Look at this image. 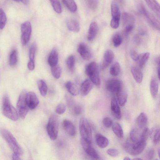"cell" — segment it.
<instances>
[{
	"label": "cell",
	"instance_id": "cell-33",
	"mask_svg": "<svg viewBox=\"0 0 160 160\" xmlns=\"http://www.w3.org/2000/svg\"><path fill=\"white\" fill-rule=\"evenodd\" d=\"M120 71V67L119 63L115 62L111 65L109 69V73L111 75L116 76L119 74Z\"/></svg>",
	"mask_w": 160,
	"mask_h": 160
},
{
	"label": "cell",
	"instance_id": "cell-51",
	"mask_svg": "<svg viewBox=\"0 0 160 160\" xmlns=\"http://www.w3.org/2000/svg\"><path fill=\"white\" fill-rule=\"evenodd\" d=\"M74 113L77 115L80 114L82 112V108L78 105H76L74 108Z\"/></svg>",
	"mask_w": 160,
	"mask_h": 160
},
{
	"label": "cell",
	"instance_id": "cell-48",
	"mask_svg": "<svg viewBox=\"0 0 160 160\" xmlns=\"http://www.w3.org/2000/svg\"><path fill=\"white\" fill-rule=\"evenodd\" d=\"M103 123L107 128H109L112 125L113 122L112 119L109 117H106L103 120Z\"/></svg>",
	"mask_w": 160,
	"mask_h": 160
},
{
	"label": "cell",
	"instance_id": "cell-13",
	"mask_svg": "<svg viewBox=\"0 0 160 160\" xmlns=\"http://www.w3.org/2000/svg\"><path fill=\"white\" fill-rule=\"evenodd\" d=\"M78 52L84 60L88 61L91 59L92 55L91 51L85 43H81L78 48Z\"/></svg>",
	"mask_w": 160,
	"mask_h": 160
},
{
	"label": "cell",
	"instance_id": "cell-41",
	"mask_svg": "<svg viewBox=\"0 0 160 160\" xmlns=\"http://www.w3.org/2000/svg\"><path fill=\"white\" fill-rule=\"evenodd\" d=\"M49 0L51 3L54 10L57 13H61L62 12V9L59 0Z\"/></svg>",
	"mask_w": 160,
	"mask_h": 160
},
{
	"label": "cell",
	"instance_id": "cell-19",
	"mask_svg": "<svg viewBox=\"0 0 160 160\" xmlns=\"http://www.w3.org/2000/svg\"><path fill=\"white\" fill-rule=\"evenodd\" d=\"M104 62L102 66V68H106L113 61L114 58V54L113 51L110 49L107 50L104 55Z\"/></svg>",
	"mask_w": 160,
	"mask_h": 160
},
{
	"label": "cell",
	"instance_id": "cell-16",
	"mask_svg": "<svg viewBox=\"0 0 160 160\" xmlns=\"http://www.w3.org/2000/svg\"><path fill=\"white\" fill-rule=\"evenodd\" d=\"M63 126L65 130L69 135L73 136L75 135V127L71 121L67 119L64 120L63 122Z\"/></svg>",
	"mask_w": 160,
	"mask_h": 160
},
{
	"label": "cell",
	"instance_id": "cell-20",
	"mask_svg": "<svg viewBox=\"0 0 160 160\" xmlns=\"http://www.w3.org/2000/svg\"><path fill=\"white\" fill-rule=\"evenodd\" d=\"M112 20L119 21L121 16V12L118 4L112 2L111 6Z\"/></svg>",
	"mask_w": 160,
	"mask_h": 160
},
{
	"label": "cell",
	"instance_id": "cell-56",
	"mask_svg": "<svg viewBox=\"0 0 160 160\" xmlns=\"http://www.w3.org/2000/svg\"><path fill=\"white\" fill-rule=\"evenodd\" d=\"M159 66V65L158 66V67L157 68V73L159 79L160 76V68Z\"/></svg>",
	"mask_w": 160,
	"mask_h": 160
},
{
	"label": "cell",
	"instance_id": "cell-30",
	"mask_svg": "<svg viewBox=\"0 0 160 160\" xmlns=\"http://www.w3.org/2000/svg\"><path fill=\"white\" fill-rule=\"evenodd\" d=\"M148 118L146 114L143 112L141 113L138 117L137 121L138 127L140 128H144L147 123Z\"/></svg>",
	"mask_w": 160,
	"mask_h": 160
},
{
	"label": "cell",
	"instance_id": "cell-3",
	"mask_svg": "<svg viewBox=\"0 0 160 160\" xmlns=\"http://www.w3.org/2000/svg\"><path fill=\"white\" fill-rule=\"evenodd\" d=\"M2 112L3 114L8 118L14 121L18 120L17 112L11 104L7 95H5L3 98Z\"/></svg>",
	"mask_w": 160,
	"mask_h": 160
},
{
	"label": "cell",
	"instance_id": "cell-25",
	"mask_svg": "<svg viewBox=\"0 0 160 160\" xmlns=\"http://www.w3.org/2000/svg\"><path fill=\"white\" fill-rule=\"evenodd\" d=\"M149 137L155 144H157L160 141V129L157 127H154L150 130Z\"/></svg>",
	"mask_w": 160,
	"mask_h": 160
},
{
	"label": "cell",
	"instance_id": "cell-32",
	"mask_svg": "<svg viewBox=\"0 0 160 160\" xmlns=\"http://www.w3.org/2000/svg\"><path fill=\"white\" fill-rule=\"evenodd\" d=\"M62 1L71 12H74L77 10V6L74 0H62Z\"/></svg>",
	"mask_w": 160,
	"mask_h": 160
},
{
	"label": "cell",
	"instance_id": "cell-60",
	"mask_svg": "<svg viewBox=\"0 0 160 160\" xmlns=\"http://www.w3.org/2000/svg\"><path fill=\"white\" fill-rule=\"evenodd\" d=\"M17 2H19V1H20V0H13Z\"/></svg>",
	"mask_w": 160,
	"mask_h": 160
},
{
	"label": "cell",
	"instance_id": "cell-43",
	"mask_svg": "<svg viewBox=\"0 0 160 160\" xmlns=\"http://www.w3.org/2000/svg\"><path fill=\"white\" fill-rule=\"evenodd\" d=\"M36 49L35 43H33L30 46L29 51V56L30 61L34 62V59Z\"/></svg>",
	"mask_w": 160,
	"mask_h": 160
},
{
	"label": "cell",
	"instance_id": "cell-31",
	"mask_svg": "<svg viewBox=\"0 0 160 160\" xmlns=\"http://www.w3.org/2000/svg\"><path fill=\"white\" fill-rule=\"evenodd\" d=\"M112 130L114 134L119 138L123 136V132L121 125L117 122H114L112 125Z\"/></svg>",
	"mask_w": 160,
	"mask_h": 160
},
{
	"label": "cell",
	"instance_id": "cell-36",
	"mask_svg": "<svg viewBox=\"0 0 160 160\" xmlns=\"http://www.w3.org/2000/svg\"><path fill=\"white\" fill-rule=\"evenodd\" d=\"M141 134L137 129L135 128L132 129L130 133V137L131 140L133 142H138L140 140Z\"/></svg>",
	"mask_w": 160,
	"mask_h": 160
},
{
	"label": "cell",
	"instance_id": "cell-58",
	"mask_svg": "<svg viewBox=\"0 0 160 160\" xmlns=\"http://www.w3.org/2000/svg\"><path fill=\"white\" fill-rule=\"evenodd\" d=\"M133 160H142V159L141 158H134L133 159Z\"/></svg>",
	"mask_w": 160,
	"mask_h": 160
},
{
	"label": "cell",
	"instance_id": "cell-53",
	"mask_svg": "<svg viewBox=\"0 0 160 160\" xmlns=\"http://www.w3.org/2000/svg\"><path fill=\"white\" fill-rule=\"evenodd\" d=\"M134 41L137 44H139L141 42V38L138 35H135L133 38Z\"/></svg>",
	"mask_w": 160,
	"mask_h": 160
},
{
	"label": "cell",
	"instance_id": "cell-21",
	"mask_svg": "<svg viewBox=\"0 0 160 160\" xmlns=\"http://www.w3.org/2000/svg\"><path fill=\"white\" fill-rule=\"evenodd\" d=\"M98 26L95 22H92L89 26L87 38L89 41L93 40L96 36L98 32Z\"/></svg>",
	"mask_w": 160,
	"mask_h": 160
},
{
	"label": "cell",
	"instance_id": "cell-5",
	"mask_svg": "<svg viewBox=\"0 0 160 160\" xmlns=\"http://www.w3.org/2000/svg\"><path fill=\"white\" fill-rule=\"evenodd\" d=\"M147 142L140 140L138 142L131 143L127 142L123 145V148L128 154L133 156L139 155L145 148Z\"/></svg>",
	"mask_w": 160,
	"mask_h": 160
},
{
	"label": "cell",
	"instance_id": "cell-24",
	"mask_svg": "<svg viewBox=\"0 0 160 160\" xmlns=\"http://www.w3.org/2000/svg\"><path fill=\"white\" fill-rule=\"evenodd\" d=\"M148 7L160 17V5L156 0H144Z\"/></svg>",
	"mask_w": 160,
	"mask_h": 160
},
{
	"label": "cell",
	"instance_id": "cell-9",
	"mask_svg": "<svg viewBox=\"0 0 160 160\" xmlns=\"http://www.w3.org/2000/svg\"><path fill=\"white\" fill-rule=\"evenodd\" d=\"M21 42L22 46H25L29 41L32 32L30 22L27 21L22 23L21 26Z\"/></svg>",
	"mask_w": 160,
	"mask_h": 160
},
{
	"label": "cell",
	"instance_id": "cell-40",
	"mask_svg": "<svg viewBox=\"0 0 160 160\" xmlns=\"http://www.w3.org/2000/svg\"><path fill=\"white\" fill-rule=\"evenodd\" d=\"M7 20V17L5 12L2 8H0V30L4 28Z\"/></svg>",
	"mask_w": 160,
	"mask_h": 160
},
{
	"label": "cell",
	"instance_id": "cell-18",
	"mask_svg": "<svg viewBox=\"0 0 160 160\" xmlns=\"http://www.w3.org/2000/svg\"><path fill=\"white\" fill-rule=\"evenodd\" d=\"M122 24L125 27L130 26H134L135 18L132 14L127 12H124L122 15Z\"/></svg>",
	"mask_w": 160,
	"mask_h": 160
},
{
	"label": "cell",
	"instance_id": "cell-8",
	"mask_svg": "<svg viewBox=\"0 0 160 160\" xmlns=\"http://www.w3.org/2000/svg\"><path fill=\"white\" fill-rule=\"evenodd\" d=\"M138 10L142 14L145 16L150 24L156 29L159 30L160 24L159 21L151 13L148 11L142 4L138 6Z\"/></svg>",
	"mask_w": 160,
	"mask_h": 160
},
{
	"label": "cell",
	"instance_id": "cell-14",
	"mask_svg": "<svg viewBox=\"0 0 160 160\" xmlns=\"http://www.w3.org/2000/svg\"><path fill=\"white\" fill-rule=\"evenodd\" d=\"M111 109L113 116L118 119L122 117V113L120 108L116 97H113L111 100Z\"/></svg>",
	"mask_w": 160,
	"mask_h": 160
},
{
	"label": "cell",
	"instance_id": "cell-1",
	"mask_svg": "<svg viewBox=\"0 0 160 160\" xmlns=\"http://www.w3.org/2000/svg\"><path fill=\"white\" fill-rule=\"evenodd\" d=\"M1 133L14 153L21 156L22 153V150L13 135L6 129H2Z\"/></svg>",
	"mask_w": 160,
	"mask_h": 160
},
{
	"label": "cell",
	"instance_id": "cell-35",
	"mask_svg": "<svg viewBox=\"0 0 160 160\" xmlns=\"http://www.w3.org/2000/svg\"><path fill=\"white\" fill-rule=\"evenodd\" d=\"M38 86L41 95L43 97L45 96L48 89L45 82L42 80H39L38 81Z\"/></svg>",
	"mask_w": 160,
	"mask_h": 160
},
{
	"label": "cell",
	"instance_id": "cell-22",
	"mask_svg": "<svg viewBox=\"0 0 160 160\" xmlns=\"http://www.w3.org/2000/svg\"><path fill=\"white\" fill-rule=\"evenodd\" d=\"M58 54L57 49L53 48L50 53L48 58V62L51 67L57 65L58 62Z\"/></svg>",
	"mask_w": 160,
	"mask_h": 160
},
{
	"label": "cell",
	"instance_id": "cell-49",
	"mask_svg": "<svg viewBox=\"0 0 160 160\" xmlns=\"http://www.w3.org/2000/svg\"><path fill=\"white\" fill-rule=\"evenodd\" d=\"M130 53L132 58L134 61H137L138 60L139 54H138L135 50H131Z\"/></svg>",
	"mask_w": 160,
	"mask_h": 160
},
{
	"label": "cell",
	"instance_id": "cell-28",
	"mask_svg": "<svg viewBox=\"0 0 160 160\" xmlns=\"http://www.w3.org/2000/svg\"><path fill=\"white\" fill-rule=\"evenodd\" d=\"M117 100L118 104L121 106H124L127 100V94L122 89L116 93Z\"/></svg>",
	"mask_w": 160,
	"mask_h": 160
},
{
	"label": "cell",
	"instance_id": "cell-27",
	"mask_svg": "<svg viewBox=\"0 0 160 160\" xmlns=\"http://www.w3.org/2000/svg\"><path fill=\"white\" fill-rule=\"evenodd\" d=\"M131 71L136 82L138 83H141L142 81L143 75L140 70L137 67L132 66L131 68Z\"/></svg>",
	"mask_w": 160,
	"mask_h": 160
},
{
	"label": "cell",
	"instance_id": "cell-59",
	"mask_svg": "<svg viewBox=\"0 0 160 160\" xmlns=\"http://www.w3.org/2000/svg\"><path fill=\"white\" fill-rule=\"evenodd\" d=\"M158 152L159 157H159H160V149H158Z\"/></svg>",
	"mask_w": 160,
	"mask_h": 160
},
{
	"label": "cell",
	"instance_id": "cell-47",
	"mask_svg": "<svg viewBox=\"0 0 160 160\" xmlns=\"http://www.w3.org/2000/svg\"><path fill=\"white\" fill-rule=\"evenodd\" d=\"M107 152L109 155L114 157L118 156L119 154V151L117 149L112 148L108 149Z\"/></svg>",
	"mask_w": 160,
	"mask_h": 160
},
{
	"label": "cell",
	"instance_id": "cell-57",
	"mask_svg": "<svg viewBox=\"0 0 160 160\" xmlns=\"http://www.w3.org/2000/svg\"><path fill=\"white\" fill-rule=\"evenodd\" d=\"M131 159L128 156H126L124 157L123 159L124 160H130Z\"/></svg>",
	"mask_w": 160,
	"mask_h": 160
},
{
	"label": "cell",
	"instance_id": "cell-11",
	"mask_svg": "<svg viewBox=\"0 0 160 160\" xmlns=\"http://www.w3.org/2000/svg\"><path fill=\"white\" fill-rule=\"evenodd\" d=\"M106 87L107 89L110 92L116 93L122 89L121 82L116 78H112L106 82Z\"/></svg>",
	"mask_w": 160,
	"mask_h": 160
},
{
	"label": "cell",
	"instance_id": "cell-29",
	"mask_svg": "<svg viewBox=\"0 0 160 160\" xmlns=\"http://www.w3.org/2000/svg\"><path fill=\"white\" fill-rule=\"evenodd\" d=\"M65 86L68 91L72 95L76 96L79 94L80 90L78 87L71 81L67 82Z\"/></svg>",
	"mask_w": 160,
	"mask_h": 160
},
{
	"label": "cell",
	"instance_id": "cell-23",
	"mask_svg": "<svg viewBox=\"0 0 160 160\" xmlns=\"http://www.w3.org/2000/svg\"><path fill=\"white\" fill-rule=\"evenodd\" d=\"M96 141L97 145L101 148H105L109 143L108 139L100 133H97L96 135Z\"/></svg>",
	"mask_w": 160,
	"mask_h": 160
},
{
	"label": "cell",
	"instance_id": "cell-46",
	"mask_svg": "<svg viewBox=\"0 0 160 160\" xmlns=\"http://www.w3.org/2000/svg\"><path fill=\"white\" fill-rule=\"evenodd\" d=\"M98 4V0H89L88 2L89 7L92 10H95L97 8Z\"/></svg>",
	"mask_w": 160,
	"mask_h": 160
},
{
	"label": "cell",
	"instance_id": "cell-54",
	"mask_svg": "<svg viewBox=\"0 0 160 160\" xmlns=\"http://www.w3.org/2000/svg\"><path fill=\"white\" fill-rule=\"evenodd\" d=\"M20 156L13 153L12 155V159L13 160H19L21 159L20 158Z\"/></svg>",
	"mask_w": 160,
	"mask_h": 160
},
{
	"label": "cell",
	"instance_id": "cell-6",
	"mask_svg": "<svg viewBox=\"0 0 160 160\" xmlns=\"http://www.w3.org/2000/svg\"><path fill=\"white\" fill-rule=\"evenodd\" d=\"M79 128L81 138L92 142V134L90 125L85 118H81L79 121Z\"/></svg>",
	"mask_w": 160,
	"mask_h": 160
},
{
	"label": "cell",
	"instance_id": "cell-37",
	"mask_svg": "<svg viewBox=\"0 0 160 160\" xmlns=\"http://www.w3.org/2000/svg\"><path fill=\"white\" fill-rule=\"evenodd\" d=\"M17 52L16 50H13L9 57V64L11 66L15 65L18 61Z\"/></svg>",
	"mask_w": 160,
	"mask_h": 160
},
{
	"label": "cell",
	"instance_id": "cell-38",
	"mask_svg": "<svg viewBox=\"0 0 160 160\" xmlns=\"http://www.w3.org/2000/svg\"><path fill=\"white\" fill-rule=\"evenodd\" d=\"M66 64L69 70L72 72H73L75 65V60L73 56L71 55L68 58Z\"/></svg>",
	"mask_w": 160,
	"mask_h": 160
},
{
	"label": "cell",
	"instance_id": "cell-26",
	"mask_svg": "<svg viewBox=\"0 0 160 160\" xmlns=\"http://www.w3.org/2000/svg\"><path fill=\"white\" fill-rule=\"evenodd\" d=\"M158 90V82L157 78L153 77L150 84V91L152 96L155 98L157 96Z\"/></svg>",
	"mask_w": 160,
	"mask_h": 160
},
{
	"label": "cell",
	"instance_id": "cell-2",
	"mask_svg": "<svg viewBox=\"0 0 160 160\" xmlns=\"http://www.w3.org/2000/svg\"><path fill=\"white\" fill-rule=\"evenodd\" d=\"M85 72L93 84L97 87L99 88L101 80L97 64L95 62H92L88 64L86 67Z\"/></svg>",
	"mask_w": 160,
	"mask_h": 160
},
{
	"label": "cell",
	"instance_id": "cell-7",
	"mask_svg": "<svg viewBox=\"0 0 160 160\" xmlns=\"http://www.w3.org/2000/svg\"><path fill=\"white\" fill-rule=\"evenodd\" d=\"M27 92L23 90L21 92L17 103V109L19 116L22 119L24 118L28 111V107L26 101V97Z\"/></svg>",
	"mask_w": 160,
	"mask_h": 160
},
{
	"label": "cell",
	"instance_id": "cell-45",
	"mask_svg": "<svg viewBox=\"0 0 160 160\" xmlns=\"http://www.w3.org/2000/svg\"><path fill=\"white\" fill-rule=\"evenodd\" d=\"M66 109L65 105L63 103H60L57 106L55 112L58 114H62L65 112Z\"/></svg>",
	"mask_w": 160,
	"mask_h": 160
},
{
	"label": "cell",
	"instance_id": "cell-39",
	"mask_svg": "<svg viewBox=\"0 0 160 160\" xmlns=\"http://www.w3.org/2000/svg\"><path fill=\"white\" fill-rule=\"evenodd\" d=\"M51 71L52 75L56 79H58L61 77L62 70L61 67L58 65L52 67Z\"/></svg>",
	"mask_w": 160,
	"mask_h": 160
},
{
	"label": "cell",
	"instance_id": "cell-50",
	"mask_svg": "<svg viewBox=\"0 0 160 160\" xmlns=\"http://www.w3.org/2000/svg\"><path fill=\"white\" fill-rule=\"evenodd\" d=\"M154 156V150L152 148H150L146 154V157L147 159H152Z\"/></svg>",
	"mask_w": 160,
	"mask_h": 160
},
{
	"label": "cell",
	"instance_id": "cell-4",
	"mask_svg": "<svg viewBox=\"0 0 160 160\" xmlns=\"http://www.w3.org/2000/svg\"><path fill=\"white\" fill-rule=\"evenodd\" d=\"M59 121L58 116L55 114H52L49 117L47 126V130L50 139L55 140L58 134Z\"/></svg>",
	"mask_w": 160,
	"mask_h": 160
},
{
	"label": "cell",
	"instance_id": "cell-52",
	"mask_svg": "<svg viewBox=\"0 0 160 160\" xmlns=\"http://www.w3.org/2000/svg\"><path fill=\"white\" fill-rule=\"evenodd\" d=\"M28 67L30 70H33L35 67L34 62L29 61L28 64Z\"/></svg>",
	"mask_w": 160,
	"mask_h": 160
},
{
	"label": "cell",
	"instance_id": "cell-55",
	"mask_svg": "<svg viewBox=\"0 0 160 160\" xmlns=\"http://www.w3.org/2000/svg\"><path fill=\"white\" fill-rule=\"evenodd\" d=\"M24 4L27 5L29 2V0H20Z\"/></svg>",
	"mask_w": 160,
	"mask_h": 160
},
{
	"label": "cell",
	"instance_id": "cell-12",
	"mask_svg": "<svg viewBox=\"0 0 160 160\" xmlns=\"http://www.w3.org/2000/svg\"><path fill=\"white\" fill-rule=\"evenodd\" d=\"M26 101L28 108L32 110L35 108L39 103V101L36 95L32 92L27 93Z\"/></svg>",
	"mask_w": 160,
	"mask_h": 160
},
{
	"label": "cell",
	"instance_id": "cell-34",
	"mask_svg": "<svg viewBox=\"0 0 160 160\" xmlns=\"http://www.w3.org/2000/svg\"><path fill=\"white\" fill-rule=\"evenodd\" d=\"M150 53L148 52L139 54L138 61L140 68H142L144 66L148 59Z\"/></svg>",
	"mask_w": 160,
	"mask_h": 160
},
{
	"label": "cell",
	"instance_id": "cell-15",
	"mask_svg": "<svg viewBox=\"0 0 160 160\" xmlns=\"http://www.w3.org/2000/svg\"><path fill=\"white\" fill-rule=\"evenodd\" d=\"M93 83L90 80L86 79L82 83L80 89L81 94L83 96L87 95L92 89Z\"/></svg>",
	"mask_w": 160,
	"mask_h": 160
},
{
	"label": "cell",
	"instance_id": "cell-10",
	"mask_svg": "<svg viewBox=\"0 0 160 160\" xmlns=\"http://www.w3.org/2000/svg\"><path fill=\"white\" fill-rule=\"evenodd\" d=\"M80 142L86 153L93 159H98L99 155L97 151L92 147V142L81 138Z\"/></svg>",
	"mask_w": 160,
	"mask_h": 160
},
{
	"label": "cell",
	"instance_id": "cell-44",
	"mask_svg": "<svg viewBox=\"0 0 160 160\" xmlns=\"http://www.w3.org/2000/svg\"><path fill=\"white\" fill-rule=\"evenodd\" d=\"M150 130L148 128H145L141 134L140 140L147 142L149 137Z\"/></svg>",
	"mask_w": 160,
	"mask_h": 160
},
{
	"label": "cell",
	"instance_id": "cell-42",
	"mask_svg": "<svg viewBox=\"0 0 160 160\" xmlns=\"http://www.w3.org/2000/svg\"><path fill=\"white\" fill-rule=\"evenodd\" d=\"M112 41L114 47H117L121 44L122 42V37L119 33H115L113 37Z\"/></svg>",
	"mask_w": 160,
	"mask_h": 160
},
{
	"label": "cell",
	"instance_id": "cell-17",
	"mask_svg": "<svg viewBox=\"0 0 160 160\" xmlns=\"http://www.w3.org/2000/svg\"><path fill=\"white\" fill-rule=\"evenodd\" d=\"M66 24L68 30L70 31L77 32L80 30V26L78 22L73 18L67 19Z\"/></svg>",
	"mask_w": 160,
	"mask_h": 160
}]
</instances>
